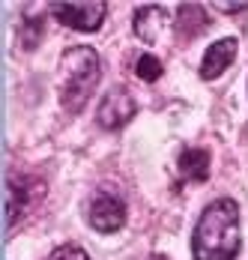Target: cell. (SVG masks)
<instances>
[{"instance_id": "6da1fadb", "label": "cell", "mask_w": 248, "mask_h": 260, "mask_svg": "<svg viewBox=\"0 0 248 260\" xmlns=\"http://www.w3.org/2000/svg\"><path fill=\"white\" fill-rule=\"evenodd\" d=\"M242 215L239 204L230 198H219L200 212L195 236H192V254L195 260H236L242 248Z\"/></svg>"}, {"instance_id": "7a4b0ae2", "label": "cell", "mask_w": 248, "mask_h": 260, "mask_svg": "<svg viewBox=\"0 0 248 260\" xmlns=\"http://www.w3.org/2000/svg\"><path fill=\"white\" fill-rule=\"evenodd\" d=\"M102 78V63L99 54L90 45H72L60 57V69H57V90H60V102L66 111H81L90 102L93 90L99 87Z\"/></svg>"}, {"instance_id": "3957f363", "label": "cell", "mask_w": 248, "mask_h": 260, "mask_svg": "<svg viewBox=\"0 0 248 260\" xmlns=\"http://www.w3.org/2000/svg\"><path fill=\"white\" fill-rule=\"evenodd\" d=\"M51 15L69 30L78 33H96L108 15V6L102 0H81V3H51Z\"/></svg>"}, {"instance_id": "277c9868", "label": "cell", "mask_w": 248, "mask_h": 260, "mask_svg": "<svg viewBox=\"0 0 248 260\" xmlns=\"http://www.w3.org/2000/svg\"><path fill=\"white\" fill-rule=\"evenodd\" d=\"M132 114H135V99L126 93L123 87H114V90H108L102 96L99 111H96V123L105 132H117L132 120Z\"/></svg>"}, {"instance_id": "5b68a950", "label": "cell", "mask_w": 248, "mask_h": 260, "mask_svg": "<svg viewBox=\"0 0 248 260\" xmlns=\"http://www.w3.org/2000/svg\"><path fill=\"white\" fill-rule=\"evenodd\" d=\"M171 30H174V21L159 3H144L135 9V36L138 39L156 45V42H165Z\"/></svg>"}, {"instance_id": "8992f818", "label": "cell", "mask_w": 248, "mask_h": 260, "mask_svg": "<svg viewBox=\"0 0 248 260\" xmlns=\"http://www.w3.org/2000/svg\"><path fill=\"white\" fill-rule=\"evenodd\" d=\"M90 224L99 234H117L126 224V204L114 194H99L90 204Z\"/></svg>"}, {"instance_id": "52a82bcc", "label": "cell", "mask_w": 248, "mask_h": 260, "mask_svg": "<svg viewBox=\"0 0 248 260\" xmlns=\"http://www.w3.org/2000/svg\"><path fill=\"white\" fill-rule=\"evenodd\" d=\"M236 48H239V45H236L233 36H224V39H219V42H212V45L206 48V54H203V60H200V78L203 81L219 78L224 69L233 63Z\"/></svg>"}, {"instance_id": "ba28073f", "label": "cell", "mask_w": 248, "mask_h": 260, "mask_svg": "<svg viewBox=\"0 0 248 260\" xmlns=\"http://www.w3.org/2000/svg\"><path fill=\"white\" fill-rule=\"evenodd\" d=\"M30 177H18L12 174L6 180V228L12 231L18 224V218L30 209Z\"/></svg>"}, {"instance_id": "9c48e42d", "label": "cell", "mask_w": 248, "mask_h": 260, "mask_svg": "<svg viewBox=\"0 0 248 260\" xmlns=\"http://www.w3.org/2000/svg\"><path fill=\"white\" fill-rule=\"evenodd\" d=\"M176 171H179V180L182 182H203L209 177V153L200 150V147L182 150L179 161H176Z\"/></svg>"}, {"instance_id": "30bf717a", "label": "cell", "mask_w": 248, "mask_h": 260, "mask_svg": "<svg viewBox=\"0 0 248 260\" xmlns=\"http://www.w3.org/2000/svg\"><path fill=\"white\" fill-rule=\"evenodd\" d=\"M206 24H209L206 9L198 6V3H182V6H179V12H176V18H174V30L182 36V39L198 36L200 30H206Z\"/></svg>"}, {"instance_id": "8fae6325", "label": "cell", "mask_w": 248, "mask_h": 260, "mask_svg": "<svg viewBox=\"0 0 248 260\" xmlns=\"http://www.w3.org/2000/svg\"><path fill=\"white\" fill-rule=\"evenodd\" d=\"M135 75L141 81H159L162 78V60L156 54H141L138 66H135Z\"/></svg>"}, {"instance_id": "7c38bea8", "label": "cell", "mask_w": 248, "mask_h": 260, "mask_svg": "<svg viewBox=\"0 0 248 260\" xmlns=\"http://www.w3.org/2000/svg\"><path fill=\"white\" fill-rule=\"evenodd\" d=\"M39 36H42V18H27L18 27V45L21 48H36L39 45Z\"/></svg>"}, {"instance_id": "4fadbf2b", "label": "cell", "mask_w": 248, "mask_h": 260, "mask_svg": "<svg viewBox=\"0 0 248 260\" xmlns=\"http://www.w3.org/2000/svg\"><path fill=\"white\" fill-rule=\"evenodd\" d=\"M51 260H90V257H87L84 248H78V245H60V248L51 251Z\"/></svg>"}, {"instance_id": "5bb4252c", "label": "cell", "mask_w": 248, "mask_h": 260, "mask_svg": "<svg viewBox=\"0 0 248 260\" xmlns=\"http://www.w3.org/2000/svg\"><path fill=\"white\" fill-rule=\"evenodd\" d=\"M215 9H222V12H245L248 3H215Z\"/></svg>"}]
</instances>
